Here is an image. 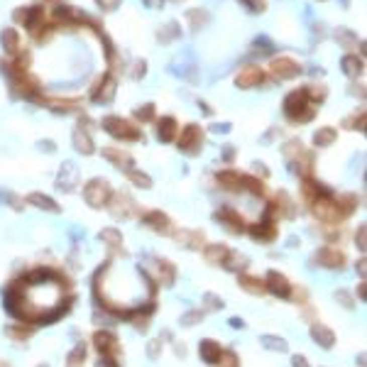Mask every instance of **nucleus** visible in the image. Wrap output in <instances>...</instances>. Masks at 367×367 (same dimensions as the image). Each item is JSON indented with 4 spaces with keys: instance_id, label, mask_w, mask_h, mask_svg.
Masks as SVG:
<instances>
[{
    "instance_id": "nucleus-8",
    "label": "nucleus",
    "mask_w": 367,
    "mask_h": 367,
    "mask_svg": "<svg viewBox=\"0 0 367 367\" xmlns=\"http://www.w3.org/2000/svg\"><path fill=\"white\" fill-rule=\"evenodd\" d=\"M333 137H335L333 130H321V132H316V145H328Z\"/></svg>"
},
{
    "instance_id": "nucleus-1",
    "label": "nucleus",
    "mask_w": 367,
    "mask_h": 367,
    "mask_svg": "<svg viewBox=\"0 0 367 367\" xmlns=\"http://www.w3.org/2000/svg\"><path fill=\"white\" fill-rule=\"evenodd\" d=\"M284 113L292 118V120H309L311 118V108H309V101H306V93L294 91L287 103H284Z\"/></svg>"
},
{
    "instance_id": "nucleus-7",
    "label": "nucleus",
    "mask_w": 367,
    "mask_h": 367,
    "mask_svg": "<svg viewBox=\"0 0 367 367\" xmlns=\"http://www.w3.org/2000/svg\"><path fill=\"white\" fill-rule=\"evenodd\" d=\"M3 44H5L8 52H18V35H15V30H5L3 32Z\"/></svg>"
},
{
    "instance_id": "nucleus-4",
    "label": "nucleus",
    "mask_w": 367,
    "mask_h": 367,
    "mask_svg": "<svg viewBox=\"0 0 367 367\" xmlns=\"http://www.w3.org/2000/svg\"><path fill=\"white\" fill-rule=\"evenodd\" d=\"M299 71H301V66L296 61H292V59H279V61H274V73L282 76V78H292Z\"/></svg>"
},
{
    "instance_id": "nucleus-9",
    "label": "nucleus",
    "mask_w": 367,
    "mask_h": 367,
    "mask_svg": "<svg viewBox=\"0 0 367 367\" xmlns=\"http://www.w3.org/2000/svg\"><path fill=\"white\" fill-rule=\"evenodd\" d=\"M343 64H345V71H348V73H357V71H360V61H357V59H352V56H348Z\"/></svg>"
},
{
    "instance_id": "nucleus-10",
    "label": "nucleus",
    "mask_w": 367,
    "mask_h": 367,
    "mask_svg": "<svg viewBox=\"0 0 367 367\" xmlns=\"http://www.w3.org/2000/svg\"><path fill=\"white\" fill-rule=\"evenodd\" d=\"M152 113H154V110H152V106H147L145 110H137V118H142V120H147V118H152Z\"/></svg>"
},
{
    "instance_id": "nucleus-6",
    "label": "nucleus",
    "mask_w": 367,
    "mask_h": 367,
    "mask_svg": "<svg viewBox=\"0 0 367 367\" xmlns=\"http://www.w3.org/2000/svg\"><path fill=\"white\" fill-rule=\"evenodd\" d=\"M174 135H176V123L171 118H164L159 123V137L162 140H174Z\"/></svg>"
},
{
    "instance_id": "nucleus-2",
    "label": "nucleus",
    "mask_w": 367,
    "mask_h": 367,
    "mask_svg": "<svg viewBox=\"0 0 367 367\" xmlns=\"http://www.w3.org/2000/svg\"><path fill=\"white\" fill-rule=\"evenodd\" d=\"M106 130L115 137H128V140H135L137 137V130L130 125L128 120H120V118H106Z\"/></svg>"
},
{
    "instance_id": "nucleus-3",
    "label": "nucleus",
    "mask_w": 367,
    "mask_h": 367,
    "mask_svg": "<svg viewBox=\"0 0 367 367\" xmlns=\"http://www.w3.org/2000/svg\"><path fill=\"white\" fill-rule=\"evenodd\" d=\"M194 145H201V130L196 128V125H189L186 132H184L181 142H179V147H181L184 152H196Z\"/></svg>"
},
{
    "instance_id": "nucleus-11",
    "label": "nucleus",
    "mask_w": 367,
    "mask_h": 367,
    "mask_svg": "<svg viewBox=\"0 0 367 367\" xmlns=\"http://www.w3.org/2000/svg\"><path fill=\"white\" fill-rule=\"evenodd\" d=\"M98 3H101L103 8H108V10H113V8L118 5V0H98Z\"/></svg>"
},
{
    "instance_id": "nucleus-5",
    "label": "nucleus",
    "mask_w": 367,
    "mask_h": 367,
    "mask_svg": "<svg viewBox=\"0 0 367 367\" xmlns=\"http://www.w3.org/2000/svg\"><path fill=\"white\" fill-rule=\"evenodd\" d=\"M257 81H262L259 69H247V71H242L238 76V86H242V88H250V83H257Z\"/></svg>"
}]
</instances>
